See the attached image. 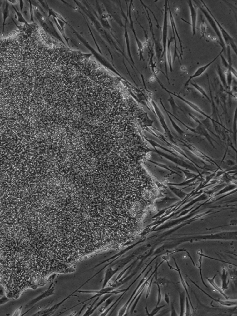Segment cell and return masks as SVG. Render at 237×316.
Listing matches in <instances>:
<instances>
[{"label":"cell","instance_id":"1","mask_svg":"<svg viewBox=\"0 0 237 316\" xmlns=\"http://www.w3.org/2000/svg\"><path fill=\"white\" fill-rule=\"evenodd\" d=\"M168 1H165V11H164V23H163V36H162V42H163V44H162V46H163V53L162 54V59L163 57L165 58V72H166V77L168 79V81L169 83L170 84L169 82V79L168 77V68H167V62H166V45H167V41H168V10H169V7H168Z\"/></svg>","mask_w":237,"mask_h":316},{"label":"cell","instance_id":"2","mask_svg":"<svg viewBox=\"0 0 237 316\" xmlns=\"http://www.w3.org/2000/svg\"><path fill=\"white\" fill-rule=\"evenodd\" d=\"M194 2H195L196 3V5L198 7L200 10L202 11V12H203V14H204L205 17H206V19L208 20L210 26L212 27V29L214 30L215 32L216 33V35H217L219 40H220V44L221 46L222 47V49L223 50V52H224V54H226L225 52L226 50L225 44V42H224V41H223V38L222 37L221 34L220 30H219L218 26H217L216 22H215L214 18L211 17L210 13H209L208 11L204 7L202 6V3H201L200 1H194Z\"/></svg>","mask_w":237,"mask_h":316},{"label":"cell","instance_id":"3","mask_svg":"<svg viewBox=\"0 0 237 316\" xmlns=\"http://www.w3.org/2000/svg\"><path fill=\"white\" fill-rule=\"evenodd\" d=\"M201 2L203 3V5L204 7L205 8L208 12H209V13H210L211 17L214 18L215 20V22H216V24H217V26H218V28L220 30V32L221 34L222 37L223 38V41H224L225 44L226 46H229L231 48H232V50H233L234 52H235L236 54H237V46H236V44L234 42V39H233L232 37L228 34L227 32L226 31L225 29L222 27L220 24L219 23L217 19L215 18L214 17V15L211 13V12H210V10L209 9V7L206 6L205 3L203 1H201Z\"/></svg>","mask_w":237,"mask_h":316},{"label":"cell","instance_id":"4","mask_svg":"<svg viewBox=\"0 0 237 316\" xmlns=\"http://www.w3.org/2000/svg\"><path fill=\"white\" fill-rule=\"evenodd\" d=\"M156 79H157V81H158V83H159L160 85V86H161V87H162V89H164L165 91H166V92H168V93H169L170 95H173V96H175L177 98L180 99V100H181L182 101L185 102L186 104H187L188 105H189L191 108H192L193 109H194V110L197 111V112H198L199 113L203 115V116H205V117H206V118H209V119H210L211 121V117L208 116V115H206L205 112H203V111H202V110H201L199 107L198 106L196 105V104H194L193 103L189 101L186 100V99H185V98H183L181 96H179V95H177L176 93H174V92H171V91H169L168 89H166V88H165V87L163 86V84H162L161 82L158 79L157 76H156Z\"/></svg>","mask_w":237,"mask_h":316},{"label":"cell","instance_id":"5","mask_svg":"<svg viewBox=\"0 0 237 316\" xmlns=\"http://www.w3.org/2000/svg\"><path fill=\"white\" fill-rule=\"evenodd\" d=\"M151 102L153 108H154V110H155V114H156L158 118H159L160 122L162 127L164 128V130L165 131V133H167L170 136L172 137L170 131L169 127H168V126L166 125V122H165V117H164L163 114L162 113V112L160 111L159 108L158 107L157 104H156V103L154 101L153 99L151 100Z\"/></svg>","mask_w":237,"mask_h":316},{"label":"cell","instance_id":"6","mask_svg":"<svg viewBox=\"0 0 237 316\" xmlns=\"http://www.w3.org/2000/svg\"><path fill=\"white\" fill-rule=\"evenodd\" d=\"M223 52V49H222L220 52V53L217 55V56H216V57H215V59H214V60H212L211 62H210L207 64L206 65H204V66H201L196 71H195V73H194V74L193 75H191V76H190L189 79L185 83V85H184V87H186L188 85H189L190 81H191L192 79H194V78H197V77H199V76H200V75H202L204 73L205 71V70H206L209 68V66H210L211 64H212L213 63H214V62H215V60L218 58V57H220V55L221 53H222V52Z\"/></svg>","mask_w":237,"mask_h":316},{"label":"cell","instance_id":"7","mask_svg":"<svg viewBox=\"0 0 237 316\" xmlns=\"http://www.w3.org/2000/svg\"><path fill=\"white\" fill-rule=\"evenodd\" d=\"M188 5L190 9L191 18V25L192 35L195 36L196 34V27H197V11L195 6H194L192 1H187Z\"/></svg>","mask_w":237,"mask_h":316},{"label":"cell","instance_id":"8","mask_svg":"<svg viewBox=\"0 0 237 316\" xmlns=\"http://www.w3.org/2000/svg\"><path fill=\"white\" fill-rule=\"evenodd\" d=\"M149 23H150V27H151L150 28V30H151L152 34V37L153 39V42H154L156 56H157L158 62H160L161 60V59H162V54L163 51V46H162V44L160 43V42L155 38V35L154 34L152 24L151 23V20H150V18H149Z\"/></svg>","mask_w":237,"mask_h":316},{"label":"cell","instance_id":"9","mask_svg":"<svg viewBox=\"0 0 237 316\" xmlns=\"http://www.w3.org/2000/svg\"><path fill=\"white\" fill-rule=\"evenodd\" d=\"M188 278H189V279H190V281H191V282H192L194 284H195L196 287L198 288L199 289H200V290H201L203 293H204L205 295L209 296V297H210V299H212V300H214L215 301L217 302V303H219V304L225 306L230 307L234 306H237V301L236 300L222 301L220 300H217L216 299H214V297H212V296L209 295V294H207L205 291L204 290L202 289H201V288L199 286V285H197V284H196L195 282H193V281L190 278L188 277Z\"/></svg>","mask_w":237,"mask_h":316},{"label":"cell","instance_id":"10","mask_svg":"<svg viewBox=\"0 0 237 316\" xmlns=\"http://www.w3.org/2000/svg\"><path fill=\"white\" fill-rule=\"evenodd\" d=\"M168 4L169 12H170V23H171V27H172V28H173V29H174V31H175V34H176V35L177 36L178 41H179V45H180V47L181 52H180V57L181 59L182 60V56L183 55V46H182V45L181 41L180 38V37H179V34H178V32H177V28H176L175 23V19H174V17H173V16H172L171 10H170V8L169 1H168Z\"/></svg>","mask_w":237,"mask_h":316},{"label":"cell","instance_id":"11","mask_svg":"<svg viewBox=\"0 0 237 316\" xmlns=\"http://www.w3.org/2000/svg\"><path fill=\"white\" fill-rule=\"evenodd\" d=\"M174 37H171L170 38L168 39L167 41V45H166V62H168L169 67H170V71L172 72V57L171 55V51H170V44L171 42L174 41Z\"/></svg>","mask_w":237,"mask_h":316},{"label":"cell","instance_id":"12","mask_svg":"<svg viewBox=\"0 0 237 316\" xmlns=\"http://www.w3.org/2000/svg\"><path fill=\"white\" fill-rule=\"evenodd\" d=\"M174 259V261H175V264L176 267V269H177V271H176L178 272L179 273V277H180V279L181 283L182 285L183 286L184 288V289H185V291H186L187 295V297L188 299H189V301H190V305H191V307L193 311L194 312V308L193 305L192 303L191 302V299H190V295H189V293L188 291L187 288L186 284V282L184 281V279H183L182 275L181 273L180 269H179V267H178V265H177V263L176 262L175 259L174 258V257H172Z\"/></svg>","mask_w":237,"mask_h":316},{"label":"cell","instance_id":"13","mask_svg":"<svg viewBox=\"0 0 237 316\" xmlns=\"http://www.w3.org/2000/svg\"><path fill=\"white\" fill-rule=\"evenodd\" d=\"M227 269L226 267L223 266L222 268V273L221 276V278L222 279V288L221 289L224 291V290L227 289L228 287V284L229 283V279H228Z\"/></svg>","mask_w":237,"mask_h":316},{"label":"cell","instance_id":"14","mask_svg":"<svg viewBox=\"0 0 237 316\" xmlns=\"http://www.w3.org/2000/svg\"><path fill=\"white\" fill-rule=\"evenodd\" d=\"M216 276V275H215V276H214V277L211 279H210L209 278H206V279H207L208 282H209V283L210 284V285H211V286H212V287L215 289H216V290H217V291H218L220 294H221V295H222V296H223L225 299H229V296H228L225 294H224V291L221 289V288H219V287L217 286V284L215 283V278Z\"/></svg>","mask_w":237,"mask_h":316},{"label":"cell","instance_id":"15","mask_svg":"<svg viewBox=\"0 0 237 316\" xmlns=\"http://www.w3.org/2000/svg\"><path fill=\"white\" fill-rule=\"evenodd\" d=\"M217 72L218 76L220 77L221 81L222 84L223 85V87L225 88V90H229L230 89V87L228 86L227 84L226 77L225 75L223 73L222 70L220 66L219 65H217Z\"/></svg>","mask_w":237,"mask_h":316},{"label":"cell","instance_id":"16","mask_svg":"<svg viewBox=\"0 0 237 316\" xmlns=\"http://www.w3.org/2000/svg\"><path fill=\"white\" fill-rule=\"evenodd\" d=\"M170 95V98L168 99V101L170 103V106L171 107V109H172V113H173V115L174 116L177 115V112H178V109L181 110L182 112H183V110H182L179 107V106L176 104V103L175 102V99H174V97L172 96V95Z\"/></svg>","mask_w":237,"mask_h":316},{"label":"cell","instance_id":"17","mask_svg":"<svg viewBox=\"0 0 237 316\" xmlns=\"http://www.w3.org/2000/svg\"><path fill=\"white\" fill-rule=\"evenodd\" d=\"M179 298H180V316H183L184 315V307H185V291L179 292Z\"/></svg>","mask_w":237,"mask_h":316},{"label":"cell","instance_id":"18","mask_svg":"<svg viewBox=\"0 0 237 316\" xmlns=\"http://www.w3.org/2000/svg\"><path fill=\"white\" fill-rule=\"evenodd\" d=\"M191 85H192L194 87H195V89H196L197 91H199V92H200V93H201L203 96H204L205 98L209 100V101L211 102L210 98L209 97V96L207 95V94H206L205 91H204V89H203L201 86H199L198 84H196V83H191Z\"/></svg>","mask_w":237,"mask_h":316},{"label":"cell","instance_id":"19","mask_svg":"<svg viewBox=\"0 0 237 316\" xmlns=\"http://www.w3.org/2000/svg\"><path fill=\"white\" fill-rule=\"evenodd\" d=\"M165 111L166 112V113L167 114V115H168L169 119H170V121L171 122V124H172V126H173L174 129H175V130L177 131V132L179 133V134L183 135V133H184V131L182 130V129H181L180 128V127L177 125V124H176L175 122L174 121V120L172 119L171 117L170 116V115H169V114L168 113V112H166V111Z\"/></svg>","mask_w":237,"mask_h":316},{"label":"cell","instance_id":"20","mask_svg":"<svg viewBox=\"0 0 237 316\" xmlns=\"http://www.w3.org/2000/svg\"><path fill=\"white\" fill-rule=\"evenodd\" d=\"M200 256L199 259V265H197V268H198L199 269L200 274V278H201V279H202V283H203V284H204V285L205 286V287H206V288H208V286H207V285H206V284H205V283L204 281V279H203V275H202V260H203V256H201V255H200Z\"/></svg>","mask_w":237,"mask_h":316},{"label":"cell","instance_id":"21","mask_svg":"<svg viewBox=\"0 0 237 316\" xmlns=\"http://www.w3.org/2000/svg\"><path fill=\"white\" fill-rule=\"evenodd\" d=\"M232 75L231 72L229 70H228L227 76L226 77L227 84L228 86L230 88L231 86L232 82L233 81Z\"/></svg>","mask_w":237,"mask_h":316},{"label":"cell","instance_id":"22","mask_svg":"<svg viewBox=\"0 0 237 316\" xmlns=\"http://www.w3.org/2000/svg\"><path fill=\"white\" fill-rule=\"evenodd\" d=\"M191 309H190V304H189V299L187 297H186V311L184 312V315L186 316H191Z\"/></svg>","mask_w":237,"mask_h":316},{"label":"cell","instance_id":"23","mask_svg":"<svg viewBox=\"0 0 237 316\" xmlns=\"http://www.w3.org/2000/svg\"><path fill=\"white\" fill-rule=\"evenodd\" d=\"M156 284H157V287H158V299H157V304H156V306H158L160 304V301L162 300V295L161 294V290H160V286L159 284L158 283V282H156Z\"/></svg>","mask_w":237,"mask_h":316},{"label":"cell","instance_id":"24","mask_svg":"<svg viewBox=\"0 0 237 316\" xmlns=\"http://www.w3.org/2000/svg\"><path fill=\"white\" fill-rule=\"evenodd\" d=\"M13 299L9 298L6 295H2V297H0V306L4 304L5 303H7Z\"/></svg>","mask_w":237,"mask_h":316},{"label":"cell","instance_id":"25","mask_svg":"<svg viewBox=\"0 0 237 316\" xmlns=\"http://www.w3.org/2000/svg\"><path fill=\"white\" fill-rule=\"evenodd\" d=\"M165 305H164L160 306H156V307L151 312V313H149L148 316H154L156 315L158 312L160 310V309L163 308V307L165 306Z\"/></svg>","mask_w":237,"mask_h":316},{"label":"cell","instance_id":"26","mask_svg":"<svg viewBox=\"0 0 237 316\" xmlns=\"http://www.w3.org/2000/svg\"><path fill=\"white\" fill-rule=\"evenodd\" d=\"M220 57H221V58L222 63L223 64V66L225 67L226 68H229V67H230V66H229V64H228V62L226 59L223 57L222 53L220 55Z\"/></svg>","mask_w":237,"mask_h":316},{"label":"cell","instance_id":"27","mask_svg":"<svg viewBox=\"0 0 237 316\" xmlns=\"http://www.w3.org/2000/svg\"><path fill=\"white\" fill-rule=\"evenodd\" d=\"M155 277V275H154V276L153 275L152 278V279H151V282H150V283L149 284L148 287L147 291L146 297V299H147L149 295V294H150V290H151V286H152V284L153 281V279H154Z\"/></svg>","mask_w":237,"mask_h":316},{"label":"cell","instance_id":"28","mask_svg":"<svg viewBox=\"0 0 237 316\" xmlns=\"http://www.w3.org/2000/svg\"><path fill=\"white\" fill-rule=\"evenodd\" d=\"M178 314H177V313L176 312L175 309V306H174V302L171 301V316H177Z\"/></svg>","mask_w":237,"mask_h":316},{"label":"cell","instance_id":"29","mask_svg":"<svg viewBox=\"0 0 237 316\" xmlns=\"http://www.w3.org/2000/svg\"><path fill=\"white\" fill-rule=\"evenodd\" d=\"M198 254H199L200 255H201V256H203V257H206V258H210V259H211L219 261H220V262H224V263H228V264H229V263H228V262H226V261H224L221 260H220V259H215V258H211V257H209V256H206V255H205V254H203V253H202H202H198Z\"/></svg>","mask_w":237,"mask_h":316},{"label":"cell","instance_id":"30","mask_svg":"<svg viewBox=\"0 0 237 316\" xmlns=\"http://www.w3.org/2000/svg\"><path fill=\"white\" fill-rule=\"evenodd\" d=\"M185 251V252H186L188 256V257H190V259H191V261H192V262L194 266H196V264H195V262H194L193 259L192 257V256H191V255H190V254H189V252H188V251L187 250H177V251Z\"/></svg>","mask_w":237,"mask_h":316},{"label":"cell","instance_id":"31","mask_svg":"<svg viewBox=\"0 0 237 316\" xmlns=\"http://www.w3.org/2000/svg\"><path fill=\"white\" fill-rule=\"evenodd\" d=\"M165 301L168 305H170V296H169V294L167 293H165Z\"/></svg>","mask_w":237,"mask_h":316},{"label":"cell","instance_id":"32","mask_svg":"<svg viewBox=\"0 0 237 316\" xmlns=\"http://www.w3.org/2000/svg\"><path fill=\"white\" fill-rule=\"evenodd\" d=\"M166 262H167V264H168V265L169 266V267H170V269L175 270V271H177V269H175V268H174V267H173L170 265V264H169V261H166Z\"/></svg>","mask_w":237,"mask_h":316}]
</instances>
